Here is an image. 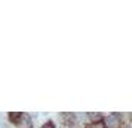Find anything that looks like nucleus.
Listing matches in <instances>:
<instances>
[{"mask_svg":"<svg viewBox=\"0 0 132 128\" xmlns=\"http://www.w3.org/2000/svg\"><path fill=\"white\" fill-rule=\"evenodd\" d=\"M105 125H107L108 128H119L120 127V116L117 115V113H113V115L107 116Z\"/></svg>","mask_w":132,"mask_h":128,"instance_id":"f257e3e1","label":"nucleus"},{"mask_svg":"<svg viewBox=\"0 0 132 128\" xmlns=\"http://www.w3.org/2000/svg\"><path fill=\"white\" fill-rule=\"evenodd\" d=\"M18 124L21 128H31V121H30V116L28 115H22L21 113V116H19L18 119Z\"/></svg>","mask_w":132,"mask_h":128,"instance_id":"f03ea898","label":"nucleus"},{"mask_svg":"<svg viewBox=\"0 0 132 128\" xmlns=\"http://www.w3.org/2000/svg\"><path fill=\"white\" fill-rule=\"evenodd\" d=\"M89 118L92 121H100L101 119V115L100 113H89Z\"/></svg>","mask_w":132,"mask_h":128,"instance_id":"7ed1b4c3","label":"nucleus"},{"mask_svg":"<svg viewBox=\"0 0 132 128\" xmlns=\"http://www.w3.org/2000/svg\"><path fill=\"white\" fill-rule=\"evenodd\" d=\"M19 116H21V113H11V121H13V122H18Z\"/></svg>","mask_w":132,"mask_h":128,"instance_id":"20e7f679","label":"nucleus"},{"mask_svg":"<svg viewBox=\"0 0 132 128\" xmlns=\"http://www.w3.org/2000/svg\"><path fill=\"white\" fill-rule=\"evenodd\" d=\"M89 128H102V125L100 124V122H98V124H94V125H90Z\"/></svg>","mask_w":132,"mask_h":128,"instance_id":"39448f33","label":"nucleus"},{"mask_svg":"<svg viewBox=\"0 0 132 128\" xmlns=\"http://www.w3.org/2000/svg\"><path fill=\"white\" fill-rule=\"evenodd\" d=\"M43 128H55V127L51 124V122H48V124H45V125H43Z\"/></svg>","mask_w":132,"mask_h":128,"instance_id":"423d86ee","label":"nucleus"}]
</instances>
